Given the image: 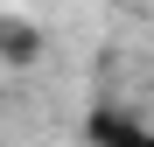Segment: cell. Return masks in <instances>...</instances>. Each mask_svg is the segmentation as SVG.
<instances>
[{
	"instance_id": "cell-2",
	"label": "cell",
	"mask_w": 154,
	"mask_h": 147,
	"mask_svg": "<svg viewBox=\"0 0 154 147\" xmlns=\"http://www.w3.org/2000/svg\"><path fill=\"white\" fill-rule=\"evenodd\" d=\"M0 49H7V56H28V49H35V28H14V21H7V28H0Z\"/></svg>"
},
{
	"instance_id": "cell-1",
	"label": "cell",
	"mask_w": 154,
	"mask_h": 147,
	"mask_svg": "<svg viewBox=\"0 0 154 147\" xmlns=\"http://www.w3.org/2000/svg\"><path fill=\"white\" fill-rule=\"evenodd\" d=\"M98 147H154V126H133V119L105 112L98 119Z\"/></svg>"
}]
</instances>
